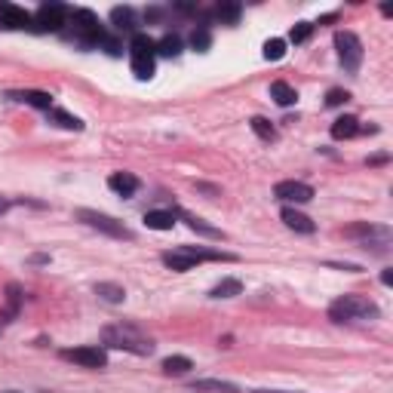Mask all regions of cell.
<instances>
[{"mask_svg": "<svg viewBox=\"0 0 393 393\" xmlns=\"http://www.w3.org/2000/svg\"><path fill=\"white\" fill-rule=\"evenodd\" d=\"M353 135H359V120L357 117H338L335 123H332V139H353Z\"/></svg>", "mask_w": 393, "mask_h": 393, "instance_id": "cell-17", "label": "cell"}, {"mask_svg": "<svg viewBox=\"0 0 393 393\" xmlns=\"http://www.w3.org/2000/svg\"><path fill=\"white\" fill-rule=\"evenodd\" d=\"M243 292V283L240 280H221L218 286H212V292H209V298H234V295Z\"/></svg>", "mask_w": 393, "mask_h": 393, "instance_id": "cell-25", "label": "cell"}, {"mask_svg": "<svg viewBox=\"0 0 393 393\" xmlns=\"http://www.w3.org/2000/svg\"><path fill=\"white\" fill-rule=\"evenodd\" d=\"M108 188L114 194H120V196H133L135 191H139V179H135L133 172H114L108 179Z\"/></svg>", "mask_w": 393, "mask_h": 393, "instance_id": "cell-14", "label": "cell"}, {"mask_svg": "<svg viewBox=\"0 0 393 393\" xmlns=\"http://www.w3.org/2000/svg\"><path fill=\"white\" fill-rule=\"evenodd\" d=\"M311 34H313V25H311V22H298V25H292L289 41H292V43H304Z\"/></svg>", "mask_w": 393, "mask_h": 393, "instance_id": "cell-31", "label": "cell"}, {"mask_svg": "<svg viewBox=\"0 0 393 393\" xmlns=\"http://www.w3.org/2000/svg\"><path fill=\"white\" fill-rule=\"evenodd\" d=\"M283 56H286V41L273 37V41L265 43V58H267V62H280Z\"/></svg>", "mask_w": 393, "mask_h": 393, "instance_id": "cell-29", "label": "cell"}, {"mask_svg": "<svg viewBox=\"0 0 393 393\" xmlns=\"http://www.w3.org/2000/svg\"><path fill=\"white\" fill-rule=\"evenodd\" d=\"M378 304L366 295H341L329 304V319L335 323H353V319H378Z\"/></svg>", "mask_w": 393, "mask_h": 393, "instance_id": "cell-2", "label": "cell"}, {"mask_svg": "<svg viewBox=\"0 0 393 393\" xmlns=\"http://www.w3.org/2000/svg\"><path fill=\"white\" fill-rule=\"evenodd\" d=\"M154 52H160L163 58H175V56H181V37H175V34L160 37V41L154 43Z\"/></svg>", "mask_w": 393, "mask_h": 393, "instance_id": "cell-21", "label": "cell"}, {"mask_svg": "<svg viewBox=\"0 0 393 393\" xmlns=\"http://www.w3.org/2000/svg\"><path fill=\"white\" fill-rule=\"evenodd\" d=\"M77 221H83V225H89V227H96V231L108 234V237L133 240V231H129L123 221L111 218V215H104V212H96V209H77Z\"/></svg>", "mask_w": 393, "mask_h": 393, "instance_id": "cell-4", "label": "cell"}, {"mask_svg": "<svg viewBox=\"0 0 393 393\" xmlns=\"http://www.w3.org/2000/svg\"><path fill=\"white\" fill-rule=\"evenodd\" d=\"M19 304H22V289L12 283L10 289H6V311L0 313V323H10V319L19 313Z\"/></svg>", "mask_w": 393, "mask_h": 393, "instance_id": "cell-20", "label": "cell"}, {"mask_svg": "<svg viewBox=\"0 0 393 393\" xmlns=\"http://www.w3.org/2000/svg\"><path fill=\"white\" fill-rule=\"evenodd\" d=\"M335 49H338V58H341L344 71L357 74L359 65H363V43L353 31H338L335 34Z\"/></svg>", "mask_w": 393, "mask_h": 393, "instance_id": "cell-6", "label": "cell"}, {"mask_svg": "<svg viewBox=\"0 0 393 393\" xmlns=\"http://www.w3.org/2000/svg\"><path fill=\"white\" fill-rule=\"evenodd\" d=\"M65 359H71V363L83 366V369H104L108 366V353H104V347H71V350H62Z\"/></svg>", "mask_w": 393, "mask_h": 393, "instance_id": "cell-7", "label": "cell"}, {"mask_svg": "<svg viewBox=\"0 0 393 393\" xmlns=\"http://www.w3.org/2000/svg\"><path fill=\"white\" fill-rule=\"evenodd\" d=\"M185 221H188V227L196 234H203V237H209V240H225V234L218 231V227H212V225H206L203 218H196V215H185Z\"/></svg>", "mask_w": 393, "mask_h": 393, "instance_id": "cell-24", "label": "cell"}, {"mask_svg": "<svg viewBox=\"0 0 393 393\" xmlns=\"http://www.w3.org/2000/svg\"><path fill=\"white\" fill-rule=\"evenodd\" d=\"M255 393H292V390H255ZM295 393H301V390H295Z\"/></svg>", "mask_w": 393, "mask_h": 393, "instance_id": "cell-36", "label": "cell"}, {"mask_svg": "<svg viewBox=\"0 0 393 393\" xmlns=\"http://www.w3.org/2000/svg\"><path fill=\"white\" fill-rule=\"evenodd\" d=\"M49 120L56 123V126H62V129H71V133H80L83 129V123H80V117H74V114H68V111H49Z\"/></svg>", "mask_w": 393, "mask_h": 393, "instance_id": "cell-22", "label": "cell"}, {"mask_svg": "<svg viewBox=\"0 0 393 393\" xmlns=\"http://www.w3.org/2000/svg\"><path fill=\"white\" fill-rule=\"evenodd\" d=\"M280 218H283V225L289 227V231H298V234H313V231H317V225H313L304 212H298L295 206H283Z\"/></svg>", "mask_w": 393, "mask_h": 393, "instance_id": "cell-11", "label": "cell"}, {"mask_svg": "<svg viewBox=\"0 0 393 393\" xmlns=\"http://www.w3.org/2000/svg\"><path fill=\"white\" fill-rule=\"evenodd\" d=\"M249 126H252V133L258 135L261 142H277V129H273V123L265 120V117H252V120H249Z\"/></svg>", "mask_w": 393, "mask_h": 393, "instance_id": "cell-26", "label": "cell"}, {"mask_svg": "<svg viewBox=\"0 0 393 393\" xmlns=\"http://www.w3.org/2000/svg\"><path fill=\"white\" fill-rule=\"evenodd\" d=\"M98 47H104L111 56H120V41H117V37H102V43H98Z\"/></svg>", "mask_w": 393, "mask_h": 393, "instance_id": "cell-33", "label": "cell"}, {"mask_svg": "<svg viewBox=\"0 0 393 393\" xmlns=\"http://www.w3.org/2000/svg\"><path fill=\"white\" fill-rule=\"evenodd\" d=\"M102 341L104 347H114V350H126L135 353V357H150L154 353V341L148 335H142L135 326H108L102 332Z\"/></svg>", "mask_w": 393, "mask_h": 393, "instance_id": "cell-1", "label": "cell"}, {"mask_svg": "<svg viewBox=\"0 0 393 393\" xmlns=\"http://www.w3.org/2000/svg\"><path fill=\"white\" fill-rule=\"evenodd\" d=\"M6 209H10V203H6V200H3V196H0V215H3V212H6Z\"/></svg>", "mask_w": 393, "mask_h": 393, "instance_id": "cell-37", "label": "cell"}, {"mask_svg": "<svg viewBox=\"0 0 393 393\" xmlns=\"http://www.w3.org/2000/svg\"><path fill=\"white\" fill-rule=\"evenodd\" d=\"M271 98H273L277 104H283V108H289V104L298 102V93H295L289 83L277 80V83H271Z\"/></svg>", "mask_w": 393, "mask_h": 393, "instance_id": "cell-19", "label": "cell"}, {"mask_svg": "<svg viewBox=\"0 0 393 393\" xmlns=\"http://www.w3.org/2000/svg\"><path fill=\"white\" fill-rule=\"evenodd\" d=\"M129 65H133V74L139 80H150L154 77V41L148 34H133L129 43Z\"/></svg>", "mask_w": 393, "mask_h": 393, "instance_id": "cell-3", "label": "cell"}, {"mask_svg": "<svg viewBox=\"0 0 393 393\" xmlns=\"http://www.w3.org/2000/svg\"><path fill=\"white\" fill-rule=\"evenodd\" d=\"M6 98L22 102V104H31V108H43V111L52 108V96L43 93V89H12V93H6Z\"/></svg>", "mask_w": 393, "mask_h": 393, "instance_id": "cell-10", "label": "cell"}, {"mask_svg": "<svg viewBox=\"0 0 393 393\" xmlns=\"http://www.w3.org/2000/svg\"><path fill=\"white\" fill-rule=\"evenodd\" d=\"M0 25L3 28H28L31 25V16L25 10H19V6H12V3H0Z\"/></svg>", "mask_w": 393, "mask_h": 393, "instance_id": "cell-12", "label": "cell"}, {"mask_svg": "<svg viewBox=\"0 0 393 393\" xmlns=\"http://www.w3.org/2000/svg\"><path fill=\"white\" fill-rule=\"evenodd\" d=\"M163 265H166L169 271H175V273H185V271H194L196 261L179 246V249H172V252H163Z\"/></svg>", "mask_w": 393, "mask_h": 393, "instance_id": "cell-13", "label": "cell"}, {"mask_svg": "<svg viewBox=\"0 0 393 393\" xmlns=\"http://www.w3.org/2000/svg\"><path fill=\"white\" fill-rule=\"evenodd\" d=\"M71 19H74V41L83 43V47H98L104 37L102 25H98V19L93 16L89 10H74L71 12Z\"/></svg>", "mask_w": 393, "mask_h": 393, "instance_id": "cell-5", "label": "cell"}, {"mask_svg": "<svg viewBox=\"0 0 393 393\" xmlns=\"http://www.w3.org/2000/svg\"><path fill=\"white\" fill-rule=\"evenodd\" d=\"M0 393H19V390H0Z\"/></svg>", "mask_w": 393, "mask_h": 393, "instance_id": "cell-38", "label": "cell"}, {"mask_svg": "<svg viewBox=\"0 0 393 393\" xmlns=\"http://www.w3.org/2000/svg\"><path fill=\"white\" fill-rule=\"evenodd\" d=\"M65 16H68V10H65L62 3H43L41 10L34 12V22L41 31H58L65 25Z\"/></svg>", "mask_w": 393, "mask_h": 393, "instance_id": "cell-9", "label": "cell"}, {"mask_svg": "<svg viewBox=\"0 0 393 393\" xmlns=\"http://www.w3.org/2000/svg\"><path fill=\"white\" fill-rule=\"evenodd\" d=\"M273 196L277 200H283V203H311L313 200V188L311 185H304V181H277V188H273Z\"/></svg>", "mask_w": 393, "mask_h": 393, "instance_id": "cell-8", "label": "cell"}, {"mask_svg": "<svg viewBox=\"0 0 393 393\" xmlns=\"http://www.w3.org/2000/svg\"><path fill=\"white\" fill-rule=\"evenodd\" d=\"M145 225L150 231H172L175 227V212H169V209H154V212L145 215Z\"/></svg>", "mask_w": 393, "mask_h": 393, "instance_id": "cell-16", "label": "cell"}, {"mask_svg": "<svg viewBox=\"0 0 393 393\" xmlns=\"http://www.w3.org/2000/svg\"><path fill=\"white\" fill-rule=\"evenodd\" d=\"M344 102H350V93H347V89H329V96H326V104H329V108H338V104H344Z\"/></svg>", "mask_w": 393, "mask_h": 393, "instance_id": "cell-32", "label": "cell"}, {"mask_svg": "<svg viewBox=\"0 0 393 393\" xmlns=\"http://www.w3.org/2000/svg\"><path fill=\"white\" fill-rule=\"evenodd\" d=\"M191 390H194V393H240L237 384L218 381V378H203V381H194Z\"/></svg>", "mask_w": 393, "mask_h": 393, "instance_id": "cell-15", "label": "cell"}, {"mask_svg": "<svg viewBox=\"0 0 393 393\" xmlns=\"http://www.w3.org/2000/svg\"><path fill=\"white\" fill-rule=\"evenodd\" d=\"M381 283H384V286H390V283H393V271H390V267L381 273Z\"/></svg>", "mask_w": 393, "mask_h": 393, "instance_id": "cell-35", "label": "cell"}, {"mask_svg": "<svg viewBox=\"0 0 393 393\" xmlns=\"http://www.w3.org/2000/svg\"><path fill=\"white\" fill-rule=\"evenodd\" d=\"M194 369V363L188 357H166L163 359V372H166V375H188V372Z\"/></svg>", "mask_w": 393, "mask_h": 393, "instance_id": "cell-23", "label": "cell"}, {"mask_svg": "<svg viewBox=\"0 0 393 393\" xmlns=\"http://www.w3.org/2000/svg\"><path fill=\"white\" fill-rule=\"evenodd\" d=\"M111 22H114L117 28H126V31H133V28H135V22H133V10H129V6H117V10H111Z\"/></svg>", "mask_w": 393, "mask_h": 393, "instance_id": "cell-27", "label": "cell"}, {"mask_svg": "<svg viewBox=\"0 0 393 393\" xmlns=\"http://www.w3.org/2000/svg\"><path fill=\"white\" fill-rule=\"evenodd\" d=\"M96 295L102 301H108V304H123L126 301V289L117 283H96Z\"/></svg>", "mask_w": 393, "mask_h": 393, "instance_id": "cell-18", "label": "cell"}, {"mask_svg": "<svg viewBox=\"0 0 393 393\" xmlns=\"http://www.w3.org/2000/svg\"><path fill=\"white\" fill-rule=\"evenodd\" d=\"M240 12H243V6L240 3H218V10H215V16L221 19V22H227V25H234L240 19Z\"/></svg>", "mask_w": 393, "mask_h": 393, "instance_id": "cell-28", "label": "cell"}, {"mask_svg": "<svg viewBox=\"0 0 393 393\" xmlns=\"http://www.w3.org/2000/svg\"><path fill=\"white\" fill-rule=\"evenodd\" d=\"M31 265H49V255H31Z\"/></svg>", "mask_w": 393, "mask_h": 393, "instance_id": "cell-34", "label": "cell"}, {"mask_svg": "<svg viewBox=\"0 0 393 393\" xmlns=\"http://www.w3.org/2000/svg\"><path fill=\"white\" fill-rule=\"evenodd\" d=\"M191 47H194L196 52H206L209 47H212V34H209L206 28H196L194 34H191Z\"/></svg>", "mask_w": 393, "mask_h": 393, "instance_id": "cell-30", "label": "cell"}]
</instances>
